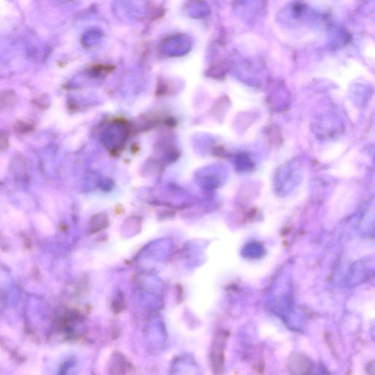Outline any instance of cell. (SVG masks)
I'll return each mask as SVG.
<instances>
[{"instance_id": "1", "label": "cell", "mask_w": 375, "mask_h": 375, "mask_svg": "<svg viewBox=\"0 0 375 375\" xmlns=\"http://www.w3.org/2000/svg\"><path fill=\"white\" fill-rule=\"evenodd\" d=\"M229 334L224 330H220L215 334L211 351L210 365L214 375H222L224 369V347Z\"/></svg>"}, {"instance_id": "2", "label": "cell", "mask_w": 375, "mask_h": 375, "mask_svg": "<svg viewBox=\"0 0 375 375\" xmlns=\"http://www.w3.org/2000/svg\"><path fill=\"white\" fill-rule=\"evenodd\" d=\"M312 369V362L304 354H293L287 362V370L291 375H310Z\"/></svg>"}, {"instance_id": "3", "label": "cell", "mask_w": 375, "mask_h": 375, "mask_svg": "<svg viewBox=\"0 0 375 375\" xmlns=\"http://www.w3.org/2000/svg\"><path fill=\"white\" fill-rule=\"evenodd\" d=\"M114 357L113 358V364L111 368V371L112 372L113 375H124L127 372V361L125 359V357L123 356L121 353L116 352L114 354Z\"/></svg>"}, {"instance_id": "4", "label": "cell", "mask_w": 375, "mask_h": 375, "mask_svg": "<svg viewBox=\"0 0 375 375\" xmlns=\"http://www.w3.org/2000/svg\"><path fill=\"white\" fill-rule=\"evenodd\" d=\"M11 247V242L6 236L0 234V250L3 251H7Z\"/></svg>"}]
</instances>
